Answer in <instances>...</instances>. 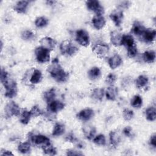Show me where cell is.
I'll use <instances>...</instances> for the list:
<instances>
[{"instance_id": "obj_1", "label": "cell", "mask_w": 156, "mask_h": 156, "mask_svg": "<svg viewBox=\"0 0 156 156\" xmlns=\"http://www.w3.org/2000/svg\"><path fill=\"white\" fill-rule=\"evenodd\" d=\"M47 71L50 76L58 83H64L68 79V73L66 72L62 67L57 58H55L52 61L51 65L48 67Z\"/></svg>"}, {"instance_id": "obj_2", "label": "cell", "mask_w": 156, "mask_h": 156, "mask_svg": "<svg viewBox=\"0 0 156 156\" xmlns=\"http://www.w3.org/2000/svg\"><path fill=\"white\" fill-rule=\"evenodd\" d=\"M9 76L1 80V82L5 90L4 94L5 96L7 98L12 99L16 96L18 93V87L16 81L10 78V76Z\"/></svg>"}, {"instance_id": "obj_3", "label": "cell", "mask_w": 156, "mask_h": 156, "mask_svg": "<svg viewBox=\"0 0 156 156\" xmlns=\"http://www.w3.org/2000/svg\"><path fill=\"white\" fill-rule=\"evenodd\" d=\"M60 51L62 55L72 57L79 51V48L71 41L66 40L60 43Z\"/></svg>"}, {"instance_id": "obj_4", "label": "cell", "mask_w": 156, "mask_h": 156, "mask_svg": "<svg viewBox=\"0 0 156 156\" xmlns=\"http://www.w3.org/2000/svg\"><path fill=\"white\" fill-rule=\"evenodd\" d=\"M29 141L35 146H40L41 147L47 144H51L50 140L48 137L41 134H34L30 132L28 135Z\"/></svg>"}, {"instance_id": "obj_5", "label": "cell", "mask_w": 156, "mask_h": 156, "mask_svg": "<svg viewBox=\"0 0 156 156\" xmlns=\"http://www.w3.org/2000/svg\"><path fill=\"white\" fill-rule=\"evenodd\" d=\"M51 51L42 46H38L35 49V55L38 63H45L50 60V52Z\"/></svg>"}, {"instance_id": "obj_6", "label": "cell", "mask_w": 156, "mask_h": 156, "mask_svg": "<svg viewBox=\"0 0 156 156\" xmlns=\"http://www.w3.org/2000/svg\"><path fill=\"white\" fill-rule=\"evenodd\" d=\"M21 113V109L19 105L14 101L9 102L4 107V116L6 118L12 116H17Z\"/></svg>"}, {"instance_id": "obj_7", "label": "cell", "mask_w": 156, "mask_h": 156, "mask_svg": "<svg viewBox=\"0 0 156 156\" xmlns=\"http://www.w3.org/2000/svg\"><path fill=\"white\" fill-rule=\"evenodd\" d=\"M92 51L98 57L104 58L108 55L110 52V47L105 43H99L95 44L93 47Z\"/></svg>"}, {"instance_id": "obj_8", "label": "cell", "mask_w": 156, "mask_h": 156, "mask_svg": "<svg viewBox=\"0 0 156 156\" xmlns=\"http://www.w3.org/2000/svg\"><path fill=\"white\" fill-rule=\"evenodd\" d=\"M76 40L77 42L83 47H87L90 43L89 34L84 29H79L76 32Z\"/></svg>"}, {"instance_id": "obj_9", "label": "cell", "mask_w": 156, "mask_h": 156, "mask_svg": "<svg viewBox=\"0 0 156 156\" xmlns=\"http://www.w3.org/2000/svg\"><path fill=\"white\" fill-rule=\"evenodd\" d=\"M86 6L89 11L94 13L96 15H103L104 13V8L99 1H86Z\"/></svg>"}, {"instance_id": "obj_10", "label": "cell", "mask_w": 156, "mask_h": 156, "mask_svg": "<svg viewBox=\"0 0 156 156\" xmlns=\"http://www.w3.org/2000/svg\"><path fill=\"white\" fill-rule=\"evenodd\" d=\"M94 110L90 108H86L80 110L76 115L77 118L82 121H88L93 118Z\"/></svg>"}, {"instance_id": "obj_11", "label": "cell", "mask_w": 156, "mask_h": 156, "mask_svg": "<svg viewBox=\"0 0 156 156\" xmlns=\"http://www.w3.org/2000/svg\"><path fill=\"white\" fill-rule=\"evenodd\" d=\"M65 107V104L58 100H54L51 102L47 104V110L57 113L58 112L62 110Z\"/></svg>"}, {"instance_id": "obj_12", "label": "cell", "mask_w": 156, "mask_h": 156, "mask_svg": "<svg viewBox=\"0 0 156 156\" xmlns=\"http://www.w3.org/2000/svg\"><path fill=\"white\" fill-rule=\"evenodd\" d=\"M110 18L113 22L115 25L117 27L121 26L122 23L123 18H124V14L123 11L121 10H116L112 12L110 14Z\"/></svg>"}, {"instance_id": "obj_13", "label": "cell", "mask_w": 156, "mask_h": 156, "mask_svg": "<svg viewBox=\"0 0 156 156\" xmlns=\"http://www.w3.org/2000/svg\"><path fill=\"white\" fill-rule=\"evenodd\" d=\"M91 23L96 30H101L105 26L106 20L103 15H95L92 18Z\"/></svg>"}, {"instance_id": "obj_14", "label": "cell", "mask_w": 156, "mask_h": 156, "mask_svg": "<svg viewBox=\"0 0 156 156\" xmlns=\"http://www.w3.org/2000/svg\"><path fill=\"white\" fill-rule=\"evenodd\" d=\"M40 46L46 48L50 51L53 50L56 45V41L54 39L50 37H44L40 39L39 41Z\"/></svg>"}, {"instance_id": "obj_15", "label": "cell", "mask_w": 156, "mask_h": 156, "mask_svg": "<svg viewBox=\"0 0 156 156\" xmlns=\"http://www.w3.org/2000/svg\"><path fill=\"white\" fill-rule=\"evenodd\" d=\"M30 2L28 1H19L13 5V10L18 13L24 14L27 11Z\"/></svg>"}, {"instance_id": "obj_16", "label": "cell", "mask_w": 156, "mask_h": 156, "mask_svg": "<svg viewBox=\"0 0 156 156\" xmlns=\"http://www.w3.org/2000/svg\"><path fill=\"white\" fill-rule=\"evenodd\" d=\"M122 34L118 30H113L110 32V39L111 43L116 46H119L122 45Z\"/></svg>"}, {"instance_id": "obj_17", "label": "cell", "mask_w": 156, "mask_h": 156, "mask_svg": "<svg viewBox=\"0 0 156 156\" xmlns=\"http://www.w3.org/2000/svg\"><path fill=\"white\" fill-rule=\"evenodd\" d=\"M156 31L152 29H146L143 34L141 35L143 40L147 44H152L155 40Z\"/></svg>"}, {"instance_id": "obj_18", "label": "cell", "mask_w": 156, "mask_h": 156, "mask_svg": "<svg viewBox=\"0 0 156 156\" xmlns=\"http://www.w3.org/2000/svg\"><path fill=\"white\" fill-rule=\"evenodd\" d=\"M109 141L112 147H116L121 141V136L116 130L111 131L109 133Z\"/></svg>"}, {"instance_id": "obj_19", "label": "cell", "mask_w": 156, "mask_h": 156, "mask_svg": "<svg viewBox=\"0 0 156 156\" xmlns=\"http://www.w3.org/2000/svg\"><path fill=\"white\" fill-rule=\"evenodd\" d=\"M118 94V89L116 87L113 85H110L105 91V95L108 101H114L116 100Z\"/></svg>"}, {"instance_id": "obj_20", "label": "cell", "mask_w": 156, "mask_h": 156, "mask_svg": "<svg viewBox=\"0 0 156 156\" xmlns=\"http://www.w3.org/2000/svg\"><path fill=\"white\" fill-rule=\"evenodd\" d=\"M82 131L85 137L88 140H91L95 136L96 129L92 125L86 124L82 127Z\"/></svg>"}, {"instance_id": "obj_21", "label": "cell", "mask_w": 156, "mask_h": 156, "mask_svg": "<svg viewBox=\"0 0 156 156\" xmlns=\"http://www.w3.org/2000/svg\"><path fill=\"white\" fill-rule=\"evenodd\" d=\"M108 63L111 69H115L122 65V59L119 54H116L108 58Z\"/></svg>"}, {"instance_id": "obj_22", "label": "cell", "mask_w": 156, "mask_h": 156, "mask_svg": "<svg viewBox=\"0 0 156 156\" xmlns=\"http://www.w3.org/2000/svg\"><path fill=\"white\" fill-rule=\"evenodd\" d=\"M149 78L146 75H140L135 80L136 87L140 90L146 89L149 84Z\"/></svg>"}, {"instance_id": "obj_23", "label": "cell", "mask_w": 156, "mask_h": 156, "mask_svg": "<svg viewBox=\"0 0 156 156\" xmlns=\"http://www.w3.org/2000/svg\"><path fill=\"white\" fill-rule=\"evenodd\" d=\"M146 29V28L141 22L138 21H135L133 23L132 27V32L135 35L138 37H140V36L141 37V35L143 34Z\"/></svg>"}, {"instance_id": "obj_24", "label": "cell", "mask_w": 156, "mask_h": 156, "mask_svg": "<svg viewBox=\"0 0 156 156\" xmlns=\"http://www.w3.org/2000/svg\"><path fill=\"white\" fill-rule=\"evenodd\" d=\"M56 96H57L56 89L54 87H52L43 93V99L47 104H48L51 101L55 100Z\"/></svg>"}, {"instance_id": "obj_25", "label": "cell", "mask_w": 156, "mask_h": 156, "mask_svg": "<svg viewBox=\"0 0 156 156\" xmlns=\"http://www.w3.org/2000/svg\"><path fill=\"white\" fill-rule=\"evenodd\" d=\"M43 79L41 72L37 69H33L30 76L29 81L32 84H37L41 82Z\"/></svg>"}, {"instance_id": "obj_26", "label": "cell", "mask_w": 156, "mask_h": 156, "mask_svg": "<svg viewBox=\"0 0 156 156\" xmlns=\"http://www.w3.org/2000/svg\"><path fill=\"white\" fill-rule=\"evenodd\" d=\"M105 95V91L102 88H96L91 93V98L95 101L101 102Z\"/></svg>"}, {"instance_id": "obj_27", "label": "cell", "mask_w": 156, "mask_h": 156, "mask_svg": "<svg viewBox=\"0 0 156 156\" xmlns=\"http://www.w3.org/2000/svg\"><path fill=\"white\" fill-rule=\"evenodd\" d=\"M101 71L99 67H92L87 73L88 78L91 80H96L99 79L101 76Z\"/></svg>"}, {"instance_id": "obj_28", "label": "cell", "mask_w": 156, "mask_h": 156, "mask_svg": "<svg viewBox=\"0 0 156 156\" xmlns=\"http://www.w3.org/2000/svg\"><path fill=\"white\" fill-rule=\"evenodd\" d=\"M65 126L61 122H57L54 126L52 130V135L54 136L62 135L65 132Z\"/></svg>"}, {"instance_id": "obj_29", "label": "cell", "mask_w": 156, "mask_h": 156, "mask_svg": "<svg viewBox=\"0 0 156 156\" xmlns=\"http://www.w3.org/2000/svg\"><path fill=\"white\" fill-rule=\"evenodd\" d=\"M143 59L144 62L147 63H152L155 60V52L153 50H149L145 51L143 54Z\"/></svg>"}, {"instance_id": "obj_30", "label": "cell", "mask_w": 156, "mask_h": 156, "mask_svg": "<svg viewBox=\"0 0 156 156\" xmlns=\"http://www.w3.org/2000/svg\"><path fill=\"white\" fill-rule=\"evenodd\" d=\"M145 116L147 121H154L156 119V108L154 106L148 107L145 110Z\"/></svg>"}, {"instance_id": "obj_31", "label": "cell", "mask_w": 156, "mask_h": 156, "mask_svg": "<svg viewBox=\"0 0 156 156\" xmlns=\"http://www.w3.org/2000/svg\"><path fill=\"white\" fill-rule=\"evenodd\" d=\"M134 44H135V40L132 35L126 34V35H122V45L124 46L125 47H126L127 48L133 46Z\"/></svg>"}, {"instance_id": "obj_32", "label": "cell", "mask_w": 156, "mask_h": 156, "mask_svg": "<svg viewBox=\"0 0 156 156\" xmlns=\"http://www.w3.org/2000/svg\"><path fill=\"white\" fill-rule=\"evenodd\" d=\"M18 150L22 154H28L31 150V143L29 141L21 143L18 146Z\"/></svg>"}, {"instance_id": "obj_33", "label": "cell", "mask_w": 156, "mask_h": 156, "mask_svg": "<svg viewBox=\"0 0 156 156\" xmlns=\"http://www.w3.org/2000/svg\"><path fill=\"white\" fill-rule=\"evenodd\" d=\"M31 117L32 116L30 112L26 110H24L22 112H21L20 115V121L22 124L26 125L29 122Z\"/></svg>"}, {"instance_id": "obj_34", "label": "cell", "mask_w": 156, "mask_h": 156, "mask_svg": "<svg viewBox=\"0 0 156 156\" xmlns=\"http://www.w3.org/2000/svg\"><path fill=\"white\" fill-rule=\"evenodd\" d=\"M49 20L45 16H38L35 20V25L37 27L43 28L48 26Z\"/></svg>"}, {"instance_id": "obj_35", "label": "cell", "mask_w": 156, "mask_h": 156, "mask_svg": "<svg viewBox=\"0 0 156 156\" xmlns=\"http://www.w3.org/2000/svg\"><path fill=\"white\" fill-rule=\"evenodd\" d=\"M130 105L133 108H139L143 105V99L140 95H135L131 99Z\"/></svg>"}, {"instance_id": "obj_36", "label": "cell", "mask_w": 156, "mask_h": 156, "mask_svg": "<svg viewBox=\"0 0 156 156\" xmlns=\"http://www.w3.org/2000/svg\"><path fill=\"white\" fill-rule=\"evenodd\" d=\"M21 37L25 41H32L35 38V34L30 30H24L21 32Z\"/></svg>"}, {"instance_id": "obj_37", "label": "cell", "mask_w": 156, "mask_h": 156, "mask_svg": "<svg viewBox=\"0 0 156 156\" xmlns=\"http://www.w3.org/2000/svg\"><path fill=\"white\" fill-rule=\"evenodd\" d=\"M43 152L45 154L47 155H54L57 154V150L55 149V147H54L51 143L47 144L46 146H44L43 147H41Z\"/></svg>"}, {"instance_id": "obj_38", "label": "cell", "mask_w": 156, "mask_h": 156, "mask_svg": "<svg viewBox=\"0 0 156 156\" xmlns=\"http://www.w3.org/2000/svg\"><path fill=\"white\" fill-rule=\"evenodd\" d=\"M93 143L98 146H105L106 144V138L104 135L99 134L93 139Z\"/></svg>"}, {"instance_id": "obj_39", "label": "cell", "mask_w": 156, "mask_h": 156, "mask_svg": "<svg viewBox=\"0 0 156 156\" xmlns=\"http://www.w3.org/2000/svg\"><path fill=\"white\" fill-rule=\"evenodd\" d=\"M29 112L31 115V116L33 118H37L40 116H41L43 113V112L37 105L33 106Z\"/></svg>"}, {"instance_id": "obj_40", "label": "cell", "mask_w": 156, "mask_h": 156, "mask_svg": "<svg viewBox=\"0 0 156 156\" xmlns=\"http://www.w3.org/2000/svg\"><path fill=\"white\" fill-rule=\"evenodd\" d=\"M138 54V49L136 44L127 48V55L129 58H134Z\"/></svg>"}, {"instance_id": "obj_41", "label": "cell", "mask_w": 156, "mask_h": 156, "mask_svg": "<svg viewBox=\"0 0 156 156\" xmlns=\"http://www.w3.org/2000/svg\"><path fill=\"white\" fill-rule=\"evenodd\" d=\"M122 116L124 120L130 121L134 116V113L129 108H125L122 112Z\"/></svg>"}, {"instance_id": "obj_42", "label": "cell", "mask_w": 156, "mask_h": 156, "mask_svg": "<svg viewBox=\"0 0 156 156\" xmlns=\"http://www.w3.org/2000/svg\"><path fill=\"white\" fill-rule=\"evenodd\" d=\"M116 79H117V77L116 74H115L114 73H110L105 78V82L110 85H113L115 83Z\"/></svg>"}, {"instance_id": "obj_43", "label": "cell", "mask_w": 156, "mask_h": 156, "mask_svg": "<svg viewBox=\"0 0 156 156\" xmlns=\"http://www.w3.org/2000/svg\"><path fill=\"white\" fill-rule=\"evenodd\" d=\"M55 114L56 113H54L48 110H46V112H43L42 116H43L47 120L52 121H54L55 119L56 118Z\"/></svg>"}, {"instance_id": "obj_44", "label": "cell", "mask_w": 156, "mask_h": 156, "mask_svg": "<svg viewBox=\"0 0 156 156\" xmlns=\"http://www.w3.org/2000/svg\"><path fill=\"white\" fill-rule=\"evenodd\" d=\"M131 5V2L129 1H120L118 4V8L119 10H122V9H127Z\"/></svg>"}, {"instance_id": "obj_45", "label": "cell", "mask_w": 156, "mask_h": 156, "mask_svg": "<svg viewBox=\"0 0 156 156\" xmlns=\"http://www.w3.org/2000/svg\"><path fill=\"white\" fill-rule=\"evenodd\" d=\"M122 132L126 136L129 138L132 137L133 135L132 129L130 126H126V127H124L122 130Z\"/></svg>"}, {"instance_id": "obj_46", "label": "cell", "mask_w": 156, "mask_h": 156, "mask_svg": "<svg viewBox=\"0 0 156 156\" xmlns=\"http://www.w3.org/2000/svg\"><path fill=\"white\" fill-rule=\"evenodd\" d=\"M67 155H82L83 154L80 151H77L74 149H69L66 151Z\"/></svg>"}, {"instance_id": "obj_47", "label": "cell", "mask_w": 156, "mask_h": 156, "mask_svg": "<svg viewBox=\"0 0 156 156\" xmlns=\"http://www.w3.org/2000/svg\"><path fill=\"white\" fill-rule=\"evenodd\" d=\"M149 143L151 146H152L154 148L156 147V135L155 133L152 135L150 137Z\"/></svg>"}, {"instance_id": "obj_48", "label": "cell", "mask_w": 156, "mask_h": 156, "mask_svg": "<svg viewBox=\"0 0 156 156\" xmlns=\"http://www.w3.org/2000/svg\"><path fill=\"white\" fill-rule=\"evenodd\" d=\"M0 155L2 156H4V155H13V154L8 150H5V149H2L0 153Z\"/></svg>"}]
</instances>
